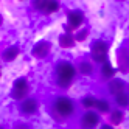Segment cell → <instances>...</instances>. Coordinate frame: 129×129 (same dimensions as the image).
<instances>
[{
	"mask_svg": "<svg viewBox=\"0 0 129 129\" xmlns=\"http://www.w3.org/2000/svg\"><path fill=\"white\" fill-rule=\"evenodd\" d=\"M51 115L62 121V120H69L75 115L76 112V104L75 101L69 96H56L51 101Z\"/></svg>",
	"mask_w": 129,
	"mask_h": 129,
	"instance_id": "6da1fadb",
	"label": "cell"
},
{
	"mask_svg": "<svg viewBox=\"0 0 129 129\" xmlns=\"http://www.w3.org/2000/svg\"><path fill=\"white\" fill-rule=\"evenodd\" d=\"M76 67L69 61H61L54 67V81L61 89H67L73 84V81L76 78Z\"/></svg>",
	"mask_w": 129,
	"mask_h": 129,
	"instance_id": "7a4b0ae2",
	"label": "cell"
},
{
	"mask_svg": "<svg viewBox=\"0 0 129 129\" xmlns=\"http://www.w3.org/2000/svg\"><path fill=\"white\" fill-rule=\"evenodd\" d=\"M107 51H109V45L106 41H95L90 47V58L95 64L103 66L104 62H107Z\"/></svg>",
	"mask_w": 129,
	"mask_h": 129,
	"instance_id": "3957f363",
	"label": "cell"
},
{
	"mask_svg": "<svg viewBox=\"0 0 129 129\" xmlns=\"http://www.w3.org/2000/svg\"><path fill=\"white\" fill-rule=\"evenodd\" d=\"M101 121L100 114L96 110H86L79 118V127L81 129H95Z\"/></svg>",
	"mask_w": 129,
	"mask_h": 129,
	"instance_id": "277c9868",
	"label": "cell"
},
{
	"mask_svg": "<svg viewBox=\"0 0 129 129\" xmlns=\"http://www.w3.org/2000/svg\"><path fill=\"white\" fill-rule=\"evenodd\" d=\"M28 81H26L25 78H17L14 81L13 84V90H11V96L17 101H22L26 98V95H28Z\"/></svg>",
	"mask_w": 129,
	"mask_h": 129,
	"instance_id": "5b68a950",
	"label": "cell"
},
{
	"mask_svg": "<svg viewBox=\"0 0 129 129\" xmlns=\"http://www.w3.org/2000/svg\"><path fill=\"white\" fill-rule=\"evenodd\" d=\"M84 22V14L78 10L67 11V25H66V33H72L73 30H78Z\"/></svg>",
	"mask_w": 129,
	"mask_h": 129,
	"instance_id": "8992f818",
	"label": "cell"
},
{
	"mask_svg": "<svg viewBox=\"0 0 129 129\" xmlns=\"http://www.w3.org/2000/svg\"><path fill=\"white\" fill-rule=\"evenodd\" d=\"M19 110H20L23 115H26V117L34 115L39 110V101H38V98H33L31 96V98L22 100L20 104H19Z\"/></svg>",
	"mask_w": 129,
	"mask_h": 129,
	"instance_id": "52a82bcc",
	"label": "cell"
},
{
	"mask_svg": "<svg viewBox=\"0 0 129 129\" xmlns=\"http://www.w3.org/2000/svg\"><path fill=\"white\" fill-rule=\"evenodd\" d=\"M117 64L121 73H129V48L120 47L117 50Z\"/></svg>",
	"mask_w": 129,
	"mask_h": 129,
	"instance_id": "ba28073f",
	"label": "cell"
},
{
	"mask_svg": "<svg viewBox=\"0 0 129 129\" xmlns=\"http://www.w3.org/2000/svg\"><path fill=\"white\" fill-rule=\"evenodd\" d=\"M50 51H51V44L47 41H41L34 44V47L31 48V54L38 59H45L50 54Z\"/></svg>",
	"mask_w": 129,
	"mask_h": 129,
	"instance_id": "9c48e42d",
	"label": "cell"
},
{
	"mask_svg": "<svg viewBox=\"0 0 129 129\" xmlns=\"http://www.w3.org/2000/svg\"><path fill=\"white\" fill-rule=\"evenodd\" d=\"M126 90V82L123 79H120V78H114V79H110L107 82V92L110 95H120V93H123V92Z\"/></svg>",
	"mask_w": 129,
	"mask_h": 129,
	"instance_id": "30bf717a",
	"label": "cell"
},
{
	"mask_svg": "<svg viewBox=\"0 0 129 129\" xmlns=\"http://www.w3.org/2000/svg\"><path fill=\"white\" fill-rule=\"evenodd\" d=\"M76 70L81 73L82 76H92L93 72H95V66H93V62H90L87 59H82V61H79Z\"/></svg>",
	"mask_w": 129,
	"mask_h": 129,
	"instance_id": "8fae6325",
	"label": "cell"
},
{
	"mask_svg": "<svg viewBox=\"0 0 129 129\" xmlns=\"http://www.w3.org/2000/svg\"><path fill=\"white\" fill-rule=\"evenodd\" d=\"M19 53H20V48L17 47V45H11V47L5 48V51L2 53V59L5 62H11V61H14L17 56H19Z\"/></svg>",
	"mask_w": 129,
	"mask_h": 129,
	"instance_id": "7c38bea8",
	"label": "cell"
},
{
	"mask_svg": "<svg viewBox=\"0 0 129 129\" xmlns=\"http://www.w3.org/2000/svg\"><path fill=\"white\" fill-rule=\"evenodd\" d=\"M100 75H101V79H104V81H110V79H114L115 76V69L110 66V62H104L103 66H101V70H100Z\"/></svg>",
	"mask_w": 129,
	"mask_h": 129,
	"instance_id": "4fadbf2b",
	"label": "cell"
},
{
	"mask_svg": "<svg viewBox=\"0 0 129 129\" xmlns=\"http://www.w3.org/2000/svg\"><path fill=\"white\" fill-rule=\"evenodd\" d=\"M75 36H73L72 33H64L59 36V45L62 48H72L73 45H75Z\"/></svg>",
	"mask_w": 129,
	"mask_h": 129,
	"instance_id": "5bb4252c",
	"label": "cell"
},
{
	"mask_svg": "<svg viewBox=\"0 0 129 129\" xmlns=\"http://www.w3.org/2000/svg\"><path fill=\"white\" fill-rule=\"evenodd\" d=\"M93 109H96L98 114H107V112H110V104L104 98H96V103H95Z\"/></svg>",
	"mask_w": 129,
	"mask_h": 129,
	"instance_id": "9a60e30c",
	"label": "cell"
},
{
	"mask_svg": "<svg viewBox=\"0 0 129 129\" xmlns=\"http://www.w3.org/2000/svg\"><path fill=\"white\" fill-rule=\"evenodd\" d=\"M109 118H110V124L112 126H115V124H120L124 120V112L121 109H115V110H110V115H109Z\"/></svg>",
	"mask_w": 129,
	"mask_h": 129,
	"instance_id": "2e32d148",
	"label": "cell"
},
{
	"mask_svg": "<svg viewBox=\"0 0 129 129\" xmlns=\"http://www.w3.org/2000/svg\"><path fill=\"white\" fill-rule=\"evenodd\" d=\"M115 104H117L118 107H127V106H129V95L126 93V92L117 95V96H115Z\"/></svg>",
	"mask_w": 129,
	"mask_h": 129,
	"instance_id": "e0dca14e",
	"label": "cell"
},
{
	"mask_svg": "<svg viewBox=\"0 0 129 129\" xmlns=\"http://www.w3.org/2000/svg\"><path fill=\"white\" fill-rule=\"evenodd\" d=\"M59 10V3L54 2V0H47L45 3V8H44V13L45 14H51V13H56Z\"/></svg>",
	"mask_w": 129,
	"mask_h": 129,
	"instance_id": "ac0fdd59",
	"label": "cell"
},
{
	"mask_svg": "<svg viewBox=\"0 0 129 129\" xmlns=\"http://www.w3.org/2000/svg\"><path fill=\"white\" fill-rule=\"evenodd\" d=\"M95 103H96V98L95 96H84V98H82L81 100V104H82V107H86L87 110H92V109H93L95 107Z\"/></svg>",
	"mask_w": 129,
	"mask_h": 129,
	"instance_id": "d6986e66",
	"label": "cell"
},
{
	"mask_svg": "<svg viewBox=\"0 0 129 129\" xmlns=\"http://www.w3.org/2000/svg\"><path fill=\"white\" fill-rule=\"evenodd\" d=\"M87 36H89V31L84 28V30H79L76 34H75V41L76 42H84L87 39Z\"/></svg>",
	"mask_w": 129,
	"mask_h": 129,
	"instance_id": "ffe728a7",
	"label": "cell"
},
{
	"mask_svg": "<svg viewBox=\"0 0 129 129\" xmlns=\"http://www.w3.org/2000/svg\"><path fill=\"white\" fill-rule=\"evenodd\" d=\"M45 3H47V0H34V2H33L31 5H33L34 10H38V11H42V13H44Z\"/></svg>",
	"mask_w": 129,
	"mask_h": 129,
	"instance_id": "44dd1931",
	"label": "cell"
},
{
	"mask_svg": "<svg viewBox=\"0 0 129 129\" xmlns=\"http://www.w3.org/2000/svg\"><path fill=\"white\" fill-rule=\"evenodd\" d=\"M13 129H31V126L28 124V123H23V121H17L16 124H14V127Z\"/></svg>",
	"mask_w": 129,
	"mask_h": 129,
	"instance_id": "7402d4cb",
	"label": "cell"
},
{
	"mask_svg": "<svg viewBox=\"0 0 129 129\" xmlns=\"http://www.w3.org/2000/svg\"><path fill=\"white\" fill-rule=\"evenodd\" d=\"M101 129H114L112 124H101Z\"/></svg>",
	"mask_w": 129,
	"mask_h": 129,
	"instance_id": "603a6c76",
	"label": "cell"
},
{
	"mask_svg": "<svg viewBox=\"0 0 129 129\" xmlns=\"http://www.w3.org/2000/svg\"><path fill=\"white\" fill-rule=\"evenodd\" d=\"M2 23H3V17H2V14H0V26H2Z\"/></svg>",
	"mask_w": 129,
	"mask_h": 129,
	"instance_id": "cb8c5ba5",
	"label": "cell"
},
{
	"mask_svg": "<svg viewBox=\"0 0 129 129\" xmlns=\"http://www.w3.org/2000/svg\"><path fill=\"white\" fill-rule=\"evenodd\" d=\"M0 129H3V126H0Z\"/></svg>",
	"mask_w": 129,
	"mask_h": 129,
	"instance_id": "d4e9b609",
	"label": "cell"
},
{
	"mask_svg": "<svg viewBox=\"0 0 129 129\" xmlns=\"http://www.w3.org/2000/svg\"><path fill=\"white\" fill-rule=\"evenodd\" d=\"M127 89H129V86H127Z\"/></svg>",
	"mask_w": 129,
	"mask_h": 129,
	"instance_id": "484cf974",
	"label": "cell"
}]
</instances>
